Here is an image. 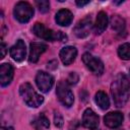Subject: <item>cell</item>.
Returning <instances> with one entry per match:
<instances>
[{"label": "cell", "mask_w": 130, "mask_h": 130, "mask_svg": "<svg viewBox=\"0 0 130 130\" xmlns=\"http://www.w3.org/2000/svg\"><path fill=\"white\" fill-rule=\"evenodd\" d=\"M78 81V75L74 72H71L68 76V79H67V83L69 84H76Z\"/></svg>", "instance_id": "cell-23"}, {"label": "cell", "mask_w": 130, "mask_h": 130, "mask_svg": "<svg viewBox=\"0 0 130 130\" xmlns=\"http://www.w3.org/2000/svg\"><path fill=\"white\" fill-rule=\"evenodd\" d=\"M92 27V22H91V18L89 16L79 20L77 22V24L75 25L73 31L76 35V37L78 38H85L89 35L90 29Z\"/></svg>", "instance_id": "cell-8"}, {"label": "cell", "mask_w": 130, "mask_h": 130, "mask_svg": "<svg viewBox=\"0 0 130 130\" xmlns=\"http://www.w3.org/2000/svg\"><path fill=\"white\" fill-rule=\"evenodd\" d=\"M31 125L36 130H44V129L49 128L50 122H49V119L45 115L42 114V115L38 116L35 120H32Z\"/></svg>", "instance_id": "cell-19"}, {"label": "cell", "mask_w": 130, "mask_h": 130, "mask_svg": "<svg viewBox=\"0 0 130 130\" xmlns=\"http://www.w3.org/2000/svg\"><path fill=\"white\" fill-rule=\"evenodd\" d=\"M32 31L37 37L43 40H47L51 42L53 41L67 42V36L65 34H63L62 31H54L52 29H49L43 23H40V22L35 23V25L32 26Z\"/></svg>", "instance_id": "cell-3"}, {"label": "cell", "mask_w": 130, "mask_h": 130, "mask_svg": "<svg viewBox=\"0 0 130 130\" xmlns=\"http://www.w3.org/2000/svg\"><path fill=\"white\" fill-rule=\"evenodd\" d=\"M88 3H89V1H79V0L76 1V5L79 6V7H82V6H84V5L88 4Z\"/></svg>", "instance_id": "cell-25"}, {"label": "cell", "mask_w": 130, "mask_h": 130, "mask_svg": "<svg viewBox=\"0 0 130 130\" xmlns=\"http://www.w3.org/2000/svg\"><path fill=\"white\" fill-rule=\"evenodd\" d=\"M125 20L119 15H113L111 18V27L118 34L125 31Z\"/></svg>", "instance_id": "cell-17"}, {"label": "cell", "mask_w": 130, "mask_h": 130, "mask_svg": "<svg viewBox=\"0 0 130 130\" xmlns=\"http://www.w3.org/2000/svg\"><path fill=\"white\" fill-rule=\"evenodd\" d=\"M56 22L62 26H68L73 20V14L68 9H60L56 13Z\"/></svg>", "instance_id": "cell-15"}, {"label": "cell", "mask_w": 130, "mask_h": 130, "mask_svg": "<svg viewBox=\"0 0 130 130\" xmlns=\"http://www.w3.org/2000/svg\"><path fill=\"white\" fill-rule=\"evenodd\" d=\"M25 54H26V48L22 40L16 41V43L10 48V56L16 62H21L25 58Z\"/></svg>", "instance_id": "cell-10"}, {"label": "cell", "mask_w": 130, "mask_h": 130, "mask_svg": "<svg viewBox=\"0 0 130 130\" xmlns=\"http://www.w3.org/2000/svg\"><path fill=\"white\" fill-rule=\"evenodd\" d=\"M56 93H57V96H58L59 101L61 102V104L63 106L67 107V108H70L73 105L74 96H73V93H72L71 89L69 88L67 82L60 81L57 85Z\"/></svg>", "instance_id": "cell-5"}, {"label": "cell", "mask_w": 130, "mask_h": 130, "mask_svg": "<svg viewBox=\"0 0 130 130\" xmlns=\"http://www.w3.org/2000/svg\"><path fill=\"white\" fill-rule=\"evenodd\" d=\"M36 5L38 6L39 10L43 13H46L49 11L50 8V2L47 0H41V1H36Z\"/></svg>", "instance_id": "cell-21"}, {"label": "cell", "mask_w": 130, "mask_h": 130, "mask_svg": "<svg viewBox=\"0 0 130 130\" xmlns=\"http://www.w3.org/2000/svg\"><path fill=\"white\" fill-rule=\"evenodd\" d=\"M54 123H55V126H57L59 128L63 126L64 121H63V118L60 115V113H55V115H54Z\"/></svg>", "instance_id": "cell-22"}, {"label": "cell", "mask_w": 130, "mask_h": 130, "mask_svg": "<svg viewBox=\"0 0 130 130\" xmlns=\"http://www.w3.org/2000/svg\"><path fill=\"white\" fill-rule=\"evenodd\" d=\"M111 94L116 107H123L130 95V82L127 76L123 73H119L111 84Z\"/></svg>", "instance_id": "cell-1"}, {"label": "cell", "mask_w": 130, "mask_h": 130, "mask_svg": "<svg viewBox=\"0 0 130 130\" xmlns=\"http://www.w3.org/2000/svg\"><path fill=\"white\" fill-rule=\"evenodd\" d=\"M82 61H83L84 65L86 66V68L91 73H93L94 75H102L103 74L104 64L99 58L92 56L89 53H84L82 55Z\"/></svg>", "instance_id": "cell-6"}, {"label": "cell", "mask_w": 130, "mask_h": 130, "mask_svg": "<svg viewBox=\"0 0 130 130\" xmlns=\"http://www.w3.org/2000/svg\"><path fill=\"white\" fill-rule=\"evenodd\" d=\"M36 83L39 87V89L43 92H48L52 88L54 84V78L51 74L44 72V71H39L37 76H36Z\"/></svg>", "instance_id": "cell-7"}, {"label": "cell", "mask_w": 130, "mask_h": 130, "mask_svg": "<svg viewBox=\"0 0 130 130\" xmlns=\"http://www.w3.org/2000/svg\"><path fill=\"white\" fill-rule=\"evenodd\" d=\"M76 56H77V50L73 46L64 47L60 51V58L64 65H70L71 63H73Z\"/></svg>", "instance_id": "cell-14"}, {"label": "cell", "mask_w": 130, "mask_h": 130, "mask_svg": "<svg viewBox=\"0 0 130 130\" xmlns=\"http://www.w3.org/2000/svg\"><path fill=\"white\" fill-rule=\"evenodd\" d=\"M0 50H1V59H3L4 58V56H5V54H6V45L3 43V42H1V45H0Z\"/></svg>", "instance_id": "cell-24"}, {"label": "cell", "mask_w": 130, "mask_h": 130, "mask_svg": "<svg viewBox=\"0 0 130 130\" xmlns=\"http://www.w3.org/2000/svg\"><path fill=\"white\" fill-rule=\"evenodd\" d=\"M13 78V67L9 63H4L0 66V83L2 86L8 85Z\"/></svg>", "instance_id": "cell-13"}, {"label": "cell", "mask_w": 130, "mask_h": 130, "mask_svg": "<svg viewBox=\"0 0 130 130\" xmlns=\"http://www.w3.org/2000/svg\"><path fill=\"white\" fill-rule=\"evenodd\" d=\"M47 50V45L43 43H37L34 42L29 46V56H28V61L30 63H36L38 62L40 56Z\"/></svg>", "instance_id": "cell-11"}, {"label": "cell", "mask_w": 130, "mask_h": 130, "mask_svg": "<svg viewBox=\"0 0 130 130\" xmlns=\"http://www.w3.org/2000/svg\"><path fill=\"white\" fill-rule=\"evenodd\" d=\"M94 100H95L96 105H98L102 110H107V109H109V107H110V100H109V98H108V94H107L105 91H103V90L98 91V92L95 93Z\"/></svg>", "instance_id": "cell-18"}, {"label": "cell", "mask_w": 130, "mask_h": 130, "mask_svg": "<svg viewBox=\"0 0 130 130\" xmlns=\"http://www.w3.org/2000/svg\"><path fill=\"white\" fill-rule=\"evenodd\" d=\"M19 93L23 99L24 103L31 108H38L44 102V98L39 94L32 87V85L28 82H24L19 87Z\"/></svg>", "instance_id": "cell-2"}, {"label": "cell", "mask_w": 130, "mask_h": 130, "mask_svg": "<svg viewBox=\"0 0 130 130\" xmlns=\"http://www.w3.org/2000/svg\"><path fill=\"white\" fill-rule=\"evenodd\" d=\"M123 114L120 112H110L104 117L105 125L109 128H117L119 127L123 122Z\"/></svg>", "instance_id": "cell-12"}, {"label": "cell", "mask_w": 130, "mask_h": 130, "mask_svg": "<svg viewBox=\"0 0 130 130\" xmlns=\"http://www.w3.org/2000/svg\"><path fill=\"white\" fill-rule=\"evenodd\" d=\"M118 55L123 60H130V43H125L119 46Z\"/></svg>", "instance_id": "cell-20"}, {"label": "cell", "mask_w": 130, "mask_h": 130, "mask_svg": "<svg viewBox=\"0 0 130 130\" xmlns=\"http://www.w3.org/2000/svg\"><path fill=\"white\" fill-rule=\"evenodd\" d=\"M82 124L87 129L95 130L99 126V117H98V115L91 109H86L83 112V115H82Z\"/></svg>", "instance_id": "cell-9"}, {"label": "cell", "mask_w": 130, "mask_h": 130, "mask_svg": "<svg viewBox=\"0 0 130 130\" xmlns=\"http://www.w3.org/2000/svg\"><path fill=\"white\" fill-rule=\"evenodd\" d=\"M14 17L21 23H25L30 20L34 15V8L32 6L25 1L17 2L13 9Z\"/></svg>", "instance_id": "cell-4"}, {"label": "cell", "mask_w": 130, "mask_h": 130, "mask_svg": "<svg viewBox=\"0 0 130 130\" xmlns=\"http://www.w3.org/2000/svg\"><path fill=\"white\" fill-rule=\"evenodd\" d=\"M1 130H13L12 127H2Z\"/></svg>", "instance_id": "cell-26"}, {"label": "cell", "mask_w": 130, "mask_h": 130, "mask_svg": "<svg viewBox=\"0 0 130 130\" xmlns=\"http://www.w3.org/2000/svg\"><path fill=\"white\" fill-rule=\"evenodd\" d=\"M109 23V19H108V15L106 12L101 11L98 13L95 22H94V31L96 35H101L102 32L105 31V29L107 28Z\"/></svg>", "instance_id": "cell-16"}]
</instances>
